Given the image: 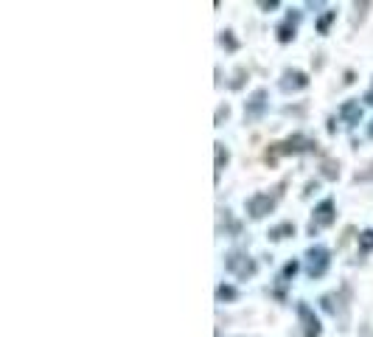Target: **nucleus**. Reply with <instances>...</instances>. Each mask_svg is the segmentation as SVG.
Instances as JSON below:
<instances>
[{
	"instance_id": "4",
	"label": "nucleus",
	"mask_w": 373,
	"mask_h": 337,
	"mask_svg": "<svg viewBox=\"0 0 373 337\" xmlns=\"http://www.w3.org/2000/svg\"><path fill=\"white\" fill-rule=\"evenodd\" d=\"M278 199H280V192H273V194H267V192H256L253 197H247L244 199V211H247V217L250 219H264V217H270L273 211H275V205H278Z\"/></svg>"
},
{
	"instance_id": "20",
	"label": "nucleus",
	"mask_w": 373,
	"mask_h": 337,
	"mask_svg": "<svg viewBox=\"0 0 373 337\" xmlns=\"http://www.w3.org/2000/svg\"><path fill=\"white\" fill-rule=\"evenodd\" d=\"M323 177H328V180H337V177H340V166H337V163H331V160H326V163H323Z\"/></svg>"
},
{
	"instance_id": "1",
	"label": "nucleus",
	"mask_w": 373,
	"mask_h": 337,
	"mask_svg": "<svg viewBox=\"0 0 373 337\" xmlns=\"http://www.w3.org/2000/svg\"><path fill=\"white\" fill-rule=\"evenodd\" d=\"M317 149V141L315 138H309V135H303V133H295V135H289V138H283L278 144L270 146V152H267V160L273 163L275 157H289V155H306V152H315Z\"/></svg>"
},
{
	"instance_id": "19",
	"label": "nucleus",
	"mask_w": 373,
	"mask_h": 337,
	"mask_svg": "<svg viewBox=\"0 0 373 337\" xmlns=\"http://www.w3.org/2000/svg\"><path fill=\"white\" fill-rule=\"evenodd\" d=\"M244 79H247V68H236L233 82H231V90H241V85H244Z\"/></svg>"
},
{
	"instance_id": "11",
	"label": "nucleus",
	"mask_w": 373,
	"mask_h": 337,
	"mask_svg": "<svg viewBox=\"0 0 373 337\" xmlns=\"http://www.w3.org/2000/svg\"><path fill=\"white\" fill-rule=\"evenodd\" d=\"M298 270H300V261H298V259H292V261H286V264L280 267L278 279H275V281H278V287H275V298H280V301L286 298V292H283V289L292 284V279L298 276Z\"/></svg>"
},
{
	"instance_id": "14",
	"label": "nucleus",
	"mask_w": 373,
	"mask_h": 337,
	"mask_svg": "<svg viewBox=\"0 0 373 337\" xmlns=\"http://www.w3.org/2000/svg\"><path fill=\"white\" fill-rule=\"evenodd\" d=\"M320 306H323V312H328V315L337 318V312L342 309V298H340L337 292H326V295L320 298Z\"/></svg>"
},
{
	"instance_id": "21",
	"label": "nucleus",
	"mask_w": 373,
	"mask_h": 337,
	"mask_svg": "<svg viewBox=\"0 0 373 337\" xmlns=\"http://www.w3.org/2000/svg\"><path fill=\"white\" fill-rule=\"evenodd\" d=\"M280 3L278 0H261V3H258V9H264V11H273V9H278Z\"/></svg>"
},
{
	"instance_id": "6",
	"label": "nucleus",
	"mask_w": 373,
	"mask_h": 337,
	"mask_svg": "<svg viewBox=\"0 0 373 337\" xmlns=\"http://www.w3.org/2000/svg\"><path fill=\"white\" fill-rule=\"evenodd\" d=\"M267 110H270V90L267 88H256L247 101H244V121H261L264 115H267Z\"/></svg>"
},
{
	"instance_id": "8",
	"label": "nucleus",
	"mask_w": 373,
	"mask_h": 337,
	"mask_svg": "<svg viewBox=\"0 0 373 337\" xmlns=\"http://www.w3.org/2000/svg\"><path fill=\"white\" fill-rule=\"evenodd\" d=\"M295 312H298V321H300L303 337H320L323 335V323H320V318L315 315V309H312L306 301H298V304H295Z\"/></svg>"
},
{
	"instance_id": "10",
	"label": "nucleus",
	"mask_w": 373,
	"mask_h": 337,
	"mask_svg": "<svg viewBox=\"0 0 373 337\" xmlns=\"http://www.w3.org/2000/svg\"><path fill=\"white\" fill-rule=\"evenodd\" d=\"M337 113H340V118L345 121V127H357V124L362 121V104H359V98H348V101H342Z\"/></svg>"
},
{
	"instance_id": "18",
	"label": "nucleus",
	"mask_w": 373,
	"mask_h": 337,
	"mask_svg": "<svg viewBox=\"0 0 373 337\" xmlns=\"http://www.w3.org/2000/svg\"><path fill=\"white\" fill-rule=\"evenodd\" d=\"M219 46H222L225 51H238V40L233 37V31H231V28L219 31Z\"/></svg>"
},
{
	"instance_id": "25",
	"label": "nucleus",
	"mask_w": 373,
	"mask_h": 337,
	"mask_svg": "<svg viewBox=\"0 0 373 337\" xmlns=\"http://www.w3.org/2000/svg\"><path fill=\"white\" fill-rule=\"evenodd\" d=\"M368 138H371V141H373V121H371V124H368Z\"/></svg>"
},
{
	"instance_id": "12",
	"label": "nucleus",
	"mask_w": 373,
	"mask_h": 337,
	"mask_svg": "<svg viewBox=\"0 0 373 337\" xmlns=\"http://www.w3.org/2000/svg\"><path fill=\"white\" fill-rule=\"evenodd\" d=\"M214 155H216V160H214V183H219V180H222V172H225L228 163H231V149L222 144V141H216V144H214Z\"/></svg>"
},
{
	"instance_id": "15",
	"label": "nucleus",
	"mask_w": 373,
	"mask_h": 337,
	"mask_svg": "<svg viewBox=\"0 0 373 337\" xmlns=\"http://www.w3.org/2000/svg\"><path fill=\"white\" fill-rule=\"evenodd\" d=\"M233 301H238V289L233 287V284H219L216 287V304H233Z\"/></svg>"
},
{
	"instance_id": "7",
	"label": "nucleus",
	"mask_w": 373,
	"mask_h": 337,
	"mask_svg": "<svg viewBox=\"0 0 373 337\" xmlns=\"http://www.w3.org/2000/svg\"><path fill=\"white\" fill-rule=\"evenodd\" d=\"M309 85H312V79H309V73H306V71H300V68H286V71L280 73V79H278L280 93H286V96L300 93V90H306Z\"/></svg>"
},
{
	"instance_id": "17",
	"label": "nucleus",
	"mask_w": 373,
	"mask_h": 337,
	"mask_svg": "<svg viewBox=\"0 0 373 337\" xmlns=\"http://www.w3.org/2000/svg\"><path fill=\"white\" fill-rule=\"evenodd\" d=\"M334 20H337V9H328L326 14L317 20V34H323V37H326L328 31H331V26H334Z\"/></svg>"
},
{
	"instance_id": "16",
	"label": "nucleus",
	"mask_w": 373,
	"mask_h": 337,
	"mask_svg": "<svg viewBox=\"0 0 373 337\" xmlns=\"http://www.w3.org/2000/svg\"><path fill=\"white\" fill-rule=\"evenodd\" d=\"M357 247H359V256H371L373 253V228H368V231H362V234H359Z\"/></svg>"
},
{
	"instance_id": "13",
	"label": "nucleus",
	"mask_w": 373,
	"mask_h": 337,
	"mask_svg": "<svg viewBox=\"0 0 373 337\" xmlns=\"http://www.w3.org/2000/svg\"><path fill=\"white\" fill-rule=\"evenodd\" d=\"M295 222H280V225H275V228H270L267 231V239L270 242H286V239H292L295 237Z\"/></svg>"
},
{
	"instance_id": "3",
	"label": "nucleus",
	"mask_w": 373,
	"mask_h": 337,
	"mask_svg": "<svg viewBox=\"0 0 373 337\" xmlns=\"http://www.w3.org/2000/svg\"><path fill=\"white\" fill-rule=\"evenodd\" d=\"M303 259H306V276H309L312 281H315V279H323L328 273V267H331V250H328L326 244H312V247H306Z\"/></svg>"
},
{
	"instance_id": "2",
	"label": "nucleus",
	"mask_w": 373,
	"mask_h": 337,
	"mask_svg": "<svg viewBox=\"0 0 373 337\" xmlns=\"http://www.w3.org/2000/svg\"><path fill=\"white\" fill-rule=\"evenodd\" d=\"M225 270L236 276L238 281H247V279H253L256 273H258V261L244 250V247H231L228 253H225Z\"/></svg>"
},
{
	"instance_id": "23",
	"label": "nucleus",
	"mask_w": 373,
	"mask_h": 337,
	"mask_svg": "<svg viewBox=\"0 0 373 337\" xmlns=\"http://www.w3.org/2000/svg\"><path fill=\"white\" fill-rule=\"evenodd\" d=\"M317 186H320V183H317V180H312V183H306V192H303V197H309V194L315 192V189H317Z\"/></svg>"
},
{
	"instance_id": "22",
	"label": "nucleus",
	"mask_w": 373,
	"mask_h": 337,
	"mask_svg": "<svg viewBox=\"0 0 373 337\" xmlns=\"http://www.w3.org/2000/svg\"><path fill=\"white\" fill-rule=\"evenodd\" d=\"M228 115H231V107H228V104H225V107H219V110H216V127H219V121H222V118H228Z\"/></svg>"
},
{
	"instance_id": "24",
	"label": "nucleus",
	"mask_w": 373,
	"mask_h": 337,
	"mask_svg": "<svg viewBox=\"0 0 373 337\" xmlns=\"http://www.w3.org/2000/svg\"><path fill=\"white\" fill-rule=\"evenodd\" d=\"M362 101H365V104H371V107H373V85H371V90L365 93V98H362Z\"/></svg>"
},
{
	"instance_id": "9",
	"label": "nucleus",
	"mask_w": 373,
	"mask_h": 337,
	"mask_svg": "<svg viewBox=\"0 0 373 337\" xmlns=\"http://www.w3.org/2000/svg\"><path fill=\"white\" fill-rule=\"evenodd\" d=\"M300 11L298 9H289V14L283 17V23H278V28H275V40H278L280 46H286V43H292L295 37H298V26H300Z\"/></svg>"
},
{
	"instance_id": "5",
	"label": "nucleus",
	"mask_w": 373,
	"mask_h": 337,
	"mask_svg": "<svg viewBox=\"0 0 373 337\" xmlns=\"http://www.w3.org/2000/svg\"><path fill=\"white\" fill-rule=\"evenodd\" d=\"M337 222V202H334V197H326V199H320L317 205H315V211H312V219H309V237H317L320 231H326Z\"/></svg>"
}]
</instances>
